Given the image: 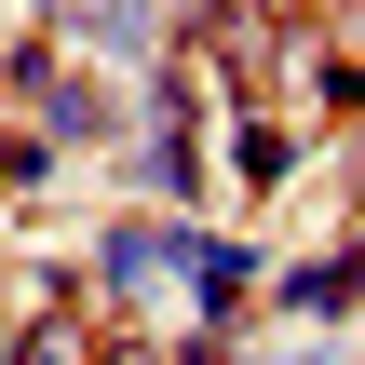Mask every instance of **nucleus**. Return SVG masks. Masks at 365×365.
<instances>
[{"label":"nucleus","instance_id":"obj_1","mask_svg":"<svg viewBox=\"0 0 365 365\" xmlns=\"http://www.w3.org/2000/svg\"><path fill=\"white\" fill-rule=\"evenodd\" d=\"M14 365H81V325H68V312H41V325L14 339Z\"/></svg>","mask_w":365,"mask_h":365}]
</instances>
